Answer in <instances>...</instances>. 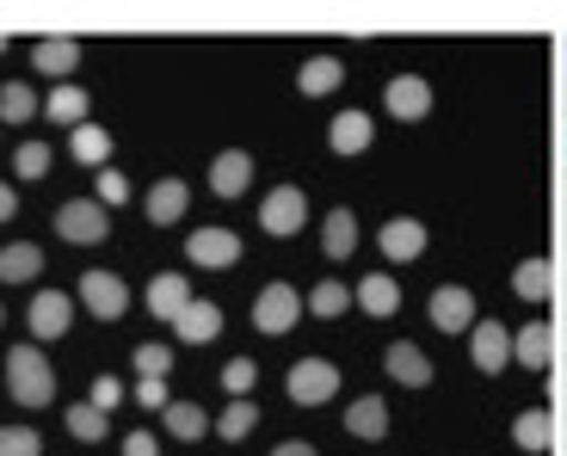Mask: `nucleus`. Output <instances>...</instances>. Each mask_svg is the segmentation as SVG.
Masks as SVG:
<instances>
[{"instance_id":"f257e3e1","label":"nucleus","mask_w":567,"mask_h":456,"mask_svg":"<svg viewBox=\"0 0 567 456\" xmlns=\"http://www.w3.org/2000/svg\"><path fill=\"white\" fill-rule=\"evenodd\" d=\"M7 395L19 407H50L56 401V371H50V357L38 345H13L7 352Z\"/></svg>"},{"instance_id":"f03ea898","label":"nucleus","mask_w":567,"mask_h":456,"mask_svg":"<svg viewBox=\"0 0 567 456\" xmlns=\"http://www.w3.org/2000/svg\"><path fill=\"white\" fill-rule=\"evenodd\" d=\"M284 395L297 401V407H327V401L340 395V364L333 357H297L290 376H284Z\"/></svg>"},{"instance_id":"7ed1b4c3","label":"nucleus","mask_w":567,"mask_h":456,"mask_svg":"<svg viewBox=\"0 0 567 456\" xmlns=\"http://www.w3.org/2000/svg\"><path fill=\"white\" fill-rule=\"evenodd\" d=\"M56 235L74 247H100L112 235V210H100V198H69L56 210Z\"/></svg>"},{"instance_id":"20e7f679","label":"nucleus","mask_w":567,"mask_h":456,"mask_svg":"<svg viewBox=\"0 0 567 456\" xmlns=\"http://www.w3.org/2000/svg\"><path fill=\"white\" fill-rule=\"evenodd\" d=\"M302 222H309V198L297 186H271L266 204H259V228L278 235V241H290V235H302Z\"/></svg>"},{"instance_id":"39448f33","label":"nucleus","mask_w":567,"mask_h":456,"mask_svg":"<svg viewBox=\"0 0 567 456\" xmlns=\"http://www.w3.org/2000/svg\"><path fill=\"white\" fill-rule=\"evenodd\" d=\"M81 302L86 314H100V321H124L130 314V284L117 271H81Z\"/></svg>"},{"instance_id":"423d86ee","label":"nucleus","mask_w":567,"mask_h":456,"mask_svg":"<svg viewBox=\"0 0 567 456\" xmlns=\"http://www.w3.org/2000/svg\"><path fill=\"white\" fill-rule=\"evenodd\" d=\"M297 314H302L297 284H266V290H259V302H254V328L278 340V333H290V328H297Z\"/></svg>"},{"instance_id":"0eeeda50","label":"nucleus","mask_w":567,"mask_h":456,"mask_svg":"<svg viewBox=\"0 0 567 456\" xmlns=\"http://www.w3.org/2000/svg\"><path fill=\"white\" fill-rule=\"evenodd\" d=\"M185 259H198L204 271H228L241 259V235L235 228H192L185 235Z\"/></svg>"},{"instance_id":"6e6552de","label":"nucleus","mask_w":567,"mask_h":456,"mask_svg":"<svg viewBox=\"0 0 567 456\" xmlns=\"http://www.w3.org/2000/svg\"><path fill=\"white\" fill-rule=\"evenodd\" d=\"M383 105L395 124H420L425 112H432V81L425 74H395V81L383 86Z\"/></svg>"},{"instance_id":"1a4fd4ad","label":"nucleus","mask_w":567,"mask_h":456,"mask_svg":"<svg viewBox=\"0 0 567 456\" xmlns=\"http://www.w3.org/2000/svg\"><path fill=\"white\" fill-rule=\"evenodd\" d=\"M425 314H432V328L439 333H468L475 328V297H468L463 284H439L432 302H425Z\"/></svg>"},{"instance_id":"9d476101","label":"nucleus","mask_w":567,"mask_h":456,"mask_svg":"<svg viewBox=\"0 0 567 456\" xmlns=\"http://www.w3.org/2000/svg\"><path fill=\"white\" fill-rule=\"evenodd\" d=\"M468 357H475V371L499 376L512 364V333L499 328V321H475V328H468Z\"/></svg>"},{"instance_id":"9b49d317","label":"nucleus","mask_w":567,"mask_h":456,"mask_svg":"<svg viewBox=\"0 0 567 456\" xmlns=\"http://www.w3.org/2000/svg\"><path fill=\"white\" fill-rule=\"evenodd\" d=\"M254 173H259V160L247 155V148H223V155L210 160V191L216 198H241V191L254 186Z\"/></svg>"},{"instance_id":"f8f14e48","label":"nucleus","mask_w":567,"mask_h":456,"mask_svg":"<svg viewBox=\"0 0 567 456\" xmlns=\"http://www.w3.org/2000/svg\"><path fill=\"white\" fill-rule=\"evenodd\" d=\"M512 364H525V371H549L555 364V328L543 321V314L512 333Z\"/></svg>"},{"instance_id":"ddd939ff","label":"nucleus","mask_w":567,"mask_h":456,"mask_svg":"<svg viewBox=\"0 0 567 456\" xmlns=\"http://www.w3.org/2000/svg\"><path fill=\"white\" fill-rule=\"evenodd\" d=\"M377 247H383V259H395V266H413V259L425 253V222H413V216H389L383 235H377Z\"/></svg>"},{"instance_id":"4468645a","label":"nucleus","mask_w":567,"mask_h":456,"mask_svg":"<svg viewBox=\"0 0 567 456\" xmlns=\"http://www.w3.org/2000/svg\"><path fill=\"white\" fill-rule=\"evenodd\" d=\"M31 340H62L69 333V321H74V302L62 297V290H43V297H31Z\"/></svg>"},{"instance_id":"2eb2a0df","label":"nucleus","mask_w":567,"mask_h":456,"mask_svg":"<svg viewBox=\"0 0 567 456\" xmlns=\"http://www.w3.org/2000/svg\"><path fill=\"white\" fill-rule=\"evenodd\" d=\"M383 371L395 376L401 388H425V383H432V357H425L413 340H395V345L383 352Z\"/></svg>"},{"instance_id":"dca6fc26","label":"nucleus","mask_w":567,"mask_h":456,"mask_svg":"<svg viewBox=\"0 0 567 456\" xmlns=\"http://www.w3.org/2000/svg\"><path fill=\"white\" fill-rule=\"evenodd\" d=\"M173 333H179L185 345H210L216 333H223V309H216V302H185L179 314H173Z\"/></svg>"},{"instance_id":"f3484780","label":"nucleus","mask_w":567,"mask_h":456,"mask_svg":"<svg viewBox=\"0 0 567 456\" xmlns=\"http://www.w3.org/2000/svg\"><path fill=\"white\" fill-rule=\"evenodd\" d=\"M370 136H377L370 112H333V124H327V148H333V155H364Z\"/></svg>"},{"instance_id":"a211bd4d","label":"nucleus","mask_w":567,"mask_h":456,"mask_svg":"<svg viewBox=\"0 0 567 456\" xmlns=\"http://www.w3.org/2000/svg\"><path fill=\"white\" fill-rule=\"evenodd\" d=\"M31 69L50 74V81H69V74L81 69V38H43L38 50H31Z\"/></svg>"},{"instance_id":"6ab92c4d","label":"nucleus","mask_w":567,"mask_h":456,"mask_svg":"<svg viewBox=\"0 0 567 456\" xmlns=\"http://www.w3.org/2000/svg\"><path fill=\"white\" fill-rule=\"evenodd\" d=\"M352 302H358L364 314H377V321H389V314L401 309V284L389 278V271H370V278H358Z\"/></svg>"},{"instance_id":"aec40b11","label":"nucleus","mask_w":567,"mask_h":456,"mask_svg":"<svg viewBox=\"0 0 567 456\" xmlns=\"http://www.w3.org/2000/svg\"><path fill=\"white\" fill-rule=\"evenodd\" d=\"M358 253V216L346 210H327V222H321V259H352Z\"/></svg>"},{"instance_id":"412c9836","label":"nucleus","mask_w":567,"mask_h":456,"mask_svg":"<svg viewBox=\"0 0 567 456\" xmlns=\"http://www.w3.org/2000/svg\"><path fill=\"white\" fill-rule=\"evenodd\" d=\"M555 284H561V278H555V259H518V271H512V290L525 302H549Z\"/></svg>"},{"instance_id":"4be33fe9","label":"nucleus","mask_w":567,"mask_h":456,"mask_svg":"<svg viewBox=\"0 0 567 456\" xmlns=\"http://www.w3.org/2000/svg\"><path fill=\"white\" fill-rule=\"evenodd\" d=\"M346 432L352 438H364V444H377L389 432V407H383V395H358L352 407H346Z\"/></svg>"},{"instance_id":"5701e85b","label":"nucleus","mask_w":567,"mask_h":456,"mask_svg":"<svg viewBox=\"0 0 567 456\" xmlns=\"http://www.w3.org/2000/svg\"><path fill=\"white\" fill-rule=\"evenodd\" d=\"M340 81H346V62L340 56H309V62H302V74H297V93H302V100H327Z\"/></svg>"},{"instance_id":"b1692460","label":"nucleus","mask_w":567,"mask_h":456,"mask_svg":"<svg viewBox=\"0 0 567 456\" xmlns=\"http://www.w3.org/2000/svg\"><path fill=\"white\" fill-rule=\"evenodd\" d=\"M192 302V284H185V271H161V278H148V314H161V321H173V314Z\"/></svg>"},{"instance_id":"393cba45","label":"nucleus","mask_w":567,"mask_h":456,"mask_svg":"<svg viewBox=\"0 0 567 456\" xmlns=\"http://www.w3.org/2000/svg\"><path fill=\"white\" fill-rule=\"evenodd\" d=\"M161 419H167V432H173V438H179V444H198L204 432L216 426V419L204 414L198 401H167V407H161Z\"/></svg>"},{"instance_id":"a878e982","label":"nucleus","mask_w":567,"mask_h":456,"mask_svg":"<svg viewBox=\"0 0 567 456\" xmlns=\"http://www.w3.org/2000/svg\"><path fill=\"white\" fill-rule=\"evenodd\" d=\"M185 198H192V191H185V179H161V186H148V222L155 228H173L185 216Z\"/></svg>"},{"instance_id":"bb28decb","label":"nucleus","mask_w":567,"mask_h":456,"mask_svg":"<svg viewBox=\"0 0 567 456\" xmlns=\"http://www.w3.org/2000/svg\"><path fill=\"white\" fill-rule=\"evenodd\" d=\"M512 444H518V450H549L555 444V414L549 407H525V414L512 419Z\"/></svg>"},{"instance_id":"cd10ccee","label":"nucleus","mask_w":567,"mask_h":456,"mask_svg":"<svg viewBox=\"0 0 567 456\" xmlns=\"http://www.w3.org/2000/svg\"><path fill=\"white\" fill-rule=\"evenodd\" d=\"M69 155L81 160V167H93V173H100L105 160H112V129H100V124L69 129Z\"/></svg>"},{"instance_id":"c85d7f7f","label":"nucleus","mask_w":567,"mask_h":456,"mask_svg":"<svg viewBox=\"0 0 567 456\" xmlns=\"http://www.w3.org/2000/svg\"><path fill=\"white\" fill-rule=\"evenodd\" d=\"M38 271H43L38 241H13V247H0V284H31Z\"/></svg>"},{"instance_id":"c756f323","label":"nucleus","mask_w":567,"mask_h":456,"mask_svg":"<svg viewBox=\"0 0 567 456\" xmlns=\"http://www.w3.org/2000/svg\"><path fill=\"white\" fill-rule=\"evenodd\" d=\"M254 426H259V407H254V395H241V401H228L223 414H216V438H228V444H241V438H254Z\"/></svg>"},{"instance_id":"7c9ffc66","label":"nucleus","mask_w":567,"mask_h":456,"mask_svg":"<svg viewBox=\"0 0 567 456\" xmlns=\"http://www.w3.org/2000/svg\"><path fill=\"white\" fill-rule=\"evenodd\" d=\"M43 112H50V124H62V129H81L86 124V93L81 86H50V100H43Z\"/></svg>"},{"instance_id":"2f4dec72","label":"nucleus","mask_w":567,"mask_h":456,"mask_svg":"<svg viewBox=\"0 0 567 456\" xmlns=\"http://www.w3.org/2000/svg\"><path fill=\"white\" fill-rule=\"evenodd\" d=\"M302 309L321 314V321H340L346 309H358V302H352V290H346L340 278H321V284H315L309 297H302Z\"/></svg>"},{"instance_id":"473e14b6","label":"nucleus","mask_w":567,"mask_h":456,"mask_svg":"<svg viewBox=\"0 0 567 456\" xmlns=\"http://www.w3.org/2000/svg\"><path fill=\"white\" fill-rule=\"evenodd\" d=\"M43 105H38V93H31L25 81H7L0 86V124H31Z\"/></svg>"},{"instance_id":"72a5a7b5","label":"nucleus","mask_w":567,"mask_h":456,"mask_svg":"<svg viewBox=\"0 0 567 456\" xmlns=\"http://www.w3.org/2000/svg\"><path fill=\"white\" fill-rule=\"evenodd\" d=\"M69 432L81 444H100L105 432H112V414H105V407H93V401H81V407H69Z\"/></svg>"},{"instance_id":"f704fd0d","label":"nucleus","mask_w":567,"mask_h":456,"mask_svg":"<svg viewBox=\"0 0 567 456\" xmlns=\"http://www.w3.org/2000/svg\"><path fill=\"white\" fill-rule=\"evenodd\" d=\"M130 357H136V376H167L173 371V345H161V340H142Z\"/></svg>"},{"instance_id":"c9c22d12","label":"nucleus","mask_w":567,"mask_h":456,"mask_svg":"<svg viewBox=\"0 0 567 456\" xmlns=\"http://www.w3.org/2000/svg\"><path fill=\"white\" fill-rule=\"evenodd\" d=\"M254 383H259V364H254V357H228V364H223V388H228L235 401L254 395Z\"/></svg>"},{"instance_id":"e433bc0d","label":"nucleus","mask_w":567,"mask_h":456,"mask_svg":"<svg viewBox=\"0 0 567 456\" xmlns=\"http://www.w3.org/2000/svg\"><path fill=\"white\" fill-rule=\"evenodd\" d=\"M13 173L19 179H43V173H50V143H19Z\"/></svg>"},{"instance_id":"4c0bfd02","label":"nucleus","mask_w":567,"mask_h":456,"mask_svg":"<svg viewBox=\"0 0 567 456\" xmlns=\"http://www.w3.org/2000/svg\"><path fill=\"white\" fill-rule=\"evenodd\" d=\"M0 456H43V438L31 426H0Z\"/></svg>"},{"instance_id":"58836bf2","label":"nucleus","mask_w":567,"mask_h":456,"mask_svg":"<svg viewBox=\"0 0 567 456\" xmlns=\"http://www.w3.org/2000/svg\"><path fill=\"white\" fill-rule=\"evenodd\" d=\"M167 376H142V383H136V407H155V414H161V407H167Z\"/></svg>"},{"instance_id":"ea45409f","label":"nucleus","mask_w":567,"mask_h":456,"mask_svg":"<svg viewBox=\"0 0 567 456\" xmlns=\"http://www.w3.org/2000/svg\"><path fill=\"white\" fill-rule=\"evenodd\" d=\"M130 198V179L117 167H100V204H124Z\"/></svg>"},{"instance_id":"a19ab883","label":"nucleus","mask_w":567,"mask_h":456,"mask_svg":"<svg viewBox=\"0 0 567 456\" xmlns=\"http://www.w3.org/2000/svg\"><path fill=\"white\" fill-rule=\"evenodd\" d=\"M86 401H93V407H105V414H112L117 401H124V383H117V376H93V395H86Z\"/></svg>"},{"instance_id":"79ce46f5","label":"nucleus","mask_w":567,"mask_h":456,"mask_svg":"<svg viewBox=\"0 0 567 456\" xmlns=\"http://www.w3.org/2000/svg\"><path fill=\"white\" fill-rule=\"evenodd\" d=\"M124 456H161L155 432H130V438H124Z\"/></svg>"},{"instance_id":"37998d69","label":"nucleus","mask_w":567,"mask_h":456,"mask_svg":"<svg viewBox=\"0 0 567 456\" xmlns=\"http://www.w3.org/2000/svg\"><path fill=\"white\" fill-rule=\"evenodd\" d=\"M271 456H321V450H315V444H302V438H284Z\"/></svg>"},{"instance_id":"c03bdc74","label":"nucleus","mask_w":567,"mask_h":456,"mask_svg":"<svg viewBox=\"0 0 567 456\" xmlns=\"http://www.w3.org/2000/svg\"><path fill=\"white\" fill-rule=\"evenodd\" d=\"M7 216H19V191L13 186H0V222H7Z\"/></svg>"},{"instance_id":"a18cd8bd","label":"nucleus","mask_w":567,"mask_h":456,"mask_svg":"<svg viewBox=\"0 0 567 456\" xmlns=\"http://www.w3.org/2000/svg\"><path fill=\"white\" fill-rule=\"evenodd\" d=\"M0 56H7V31H0Z\"/></svg>"}]
</instances>
